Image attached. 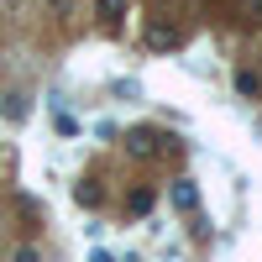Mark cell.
Listing matches in <instances>:
<instances>
[{
  "label": "cell",
  "instance_id": "6da1fadb",
  "mask_svg": "<svg viewBox=\"0 0 262 262\" xmlns=\"http://www.w3.org/2000/svg\"><path fill=\"white\" fill-rule=\"evenodd\" d=\"M126 147L137 152V158H152V152H158V131H147V126H142V131H131Z\"/></svg>",
  "mask_w": 262,
  "mask_h": 262
},
{
  "label": "cell",
  "instance_id": "7a4b0ae2",
  "mask_svg": "<svg viewBox=\"0 0 262 262\" xmlns=\"http://www.w3.org/2000/svg\"><path fill=\"white\" fill-rule=\"evenodd\" d=\"M173 205H179V210H194V205H200V189H194L189 179H179V184H173Z\"/></svg>",
  "mask_w": 262,
  "mask_h": 262
},
{
  "label": "cell",
  "instance_id": "3957f363",
  "mask_svg": "<svg viewBox=\"0 0 262 262\" xmlns=\"http://www.w3.org/2000/svg\"><path fill=\"white\" fill-rule=\"evenodd\" d=\"M147 37H152V48H173V42H179V32H173V27H152Z\"/></svg>",
  "mask_w": 262,
  "mask_h": 262
},
{
  "label": "cell",
  "instance_id": "277c9868",
  "mask_svg": "<svg viewBox=\"0 0 262 262\" xmlns=\"http://www.w3.org/2000/svg\"><path fill=\"white\" fill-rule=\"evenodd\" d=\"M236 90L257 100V95H262V79H257V74H236Z\"/></svg>",
  "mask_w": 262,
  "mask_h": 262
},
{
  "label": "cell",
  "instance_id": "5b68a950",
  "mask_svg": "<svg viewBox=\"0 0 262 262\" xmlns=\"http://www.w3.org/2000/svg\"><path fill=\"white\" fill-rule=\"evenodd\" d=\"M147 205H152V194L142 189V194H131V215H147Z\"/></svg>",
  "mask_w": 262,
  "mask_h": 262
},
{
  "label": "cell",
  "instance_id": "8992f818",
  "mask_svg": "<svg viewBox=\"0 0 262 262\" xmlns=\"http://www.w3.org/2000/svg\"><path fill=\"white\" fill-rule=\"evenodd\" d=\"M247 6H252V16H257V21H262V0H247Z\"/></svg>",
  "mask_w": 262,
  "mask_h": 262
},
{
  "label": "cell",
  "instance_id": "52a82bcc",
  "mask_svg": "<svg viewBox=\"0 0 262 262\" xmlns=\"http://www.w3.org/2000/svg\"><path fill=\"white\" fill-rule=\"evenodd\" d=\"M16 262H37V252H16Z\"/></svg>",
  "mask_w": 262,
  "mask_h": 262
}]
</instances>
